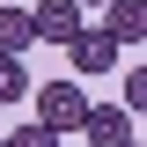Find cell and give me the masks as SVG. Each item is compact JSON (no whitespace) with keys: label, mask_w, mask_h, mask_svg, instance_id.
I'll return each instance as SVG.
<instances>
[{"label":"cell","mask_w":147,"mask_h":147,"mask_svg":"<svg viewBox=\"0 0 147 147\" xmlns=\"http://www.w3.org/2000/svg\"><path fill=\"white\" fill-rule=\"evenodd\" d=\"M30 96H37V118L30 125L59 132V140L81 132V118H88V88H81V81H44V88H30Z\"/></svg>","instance_id":"1"},{"label":"cell","mask_w":147,"mask_h":147,"mask_svg":"<svg viewBox=\"0 0 147 147\" xmlns=\"http://www.w3.org/2000/svg\"><path fill=\"white\" fill-rule=\"evenodd\" d=\"M81 30H88V22H81L74 0H37V7H30V37H37V44H59V52H66Z\"/></svg>","instance_id":"2"},{"label":"cell","mask_w":147,"mask_h":147,"mask_svg":"<svg viewBox=\"0 0 147 147\" xmlns=\"http://www.w3.org/2000/svg\"><path fill=\"white\" fill-rule=\"evenodd\" d=\"M81 132H88V147H132V140H140V125H132L118 103H88Z\"/></svg>","instance_id":"3"},{"label":"cell","mask_w":147,"mask_h":147,"mask_svg":"<svg viewBox=\"0 0 147 147\" xmlns=\"http://www.w3.org/2000/svg\"><path fill=\"white\" fill-rule=\"evenodd\" d=\"M66 59H74V74H81V81H96V74H110V66H118V44H110L103 30H81V37L66 44Z\"/></svg>","instance_id":"4"},{"label":"cell","mask_w":147,"mask_h":147,"mask_svg":"<svg viewBox=\"0 0 147 147\" xmlns=\"http://www.w3.org/2000/svg\"><path fill=\"white\" fill-rule=\"evenodd\" d=\"M96 30H103L110 44H140V37H147V0H110Z\"/></svg>","instance_id":"5"},{"label":"cell","mask_w":147,"mask_h":147,"mask_svg":"<svg viewBox=\"0 0 147 147\" xmlns=\"http://www.w3.org/2000/svg\"><path fill=\"white\" fill-rule=\"evenodd\" d=\"M37 37H30V7H7L0 0V59H22Z\"/></svg>","instance_id":"6"},{"label":"cell","mask_w":147,"mask_h":147,"mask_svg":"<svg viewBox=\"0 0 147 147\" xmlns=\"http://www.w3.org/2000/svg\"><path fill=\"white\" fill-rule=\"evenodd\" d=\"M30 88H37V81L22 74V59H0V110H7V103H22Z\"/></svg>","instance_id":"7"},{"label":"cell","mask_w":147,"mask_h":147,"mask_svg":"<svg viewBox=\"0 0 147 147\" xmlns=\"http://www.w3.org/2000/svg\"><path fill=\"white\" fill-rule=\"evenodd\" d=\"M118 110H125V118H140V110H147V66H132V74H125V88H118Z\"/></svg>","instance_id":"8"},{"label":"cell","mask_w":147,"mask_h":147,"mask_svg":"<svg viewBox=\"0 0 147 147\" xmlns=\"http://www.w3.org/2000/svg\"><path fill=\"white\" fill-rule=\"evenodd\" d=\"M0 147H59V132H44V125H15Z\"/></svg>","instance_id":"9"},{"label":"cell","mask_w":147,"mask_h":147,"mask_svg":"<svg viewBox=\"0 0 147 147\" xmlns=\"http://www.w3.org/2000/svg\"><path fill=\"white\" fill-rule=\"evenodd\" d=\"M74 7H110V0H74Z\"/></svg>","instance_id":"10"},{"label":"cell","mask_w":147,"mask_h":147,"mask_svg":"<svg viewBox=\"0 0 147 147\" xmlns=\"http://www.w3.org/2000/svg\"><path fill=\"white\" fill-rule=\"evenodd\" d=\"M132 147H140V140H132Z\"/></svg>","instance_id":"11"}]
</instances>
